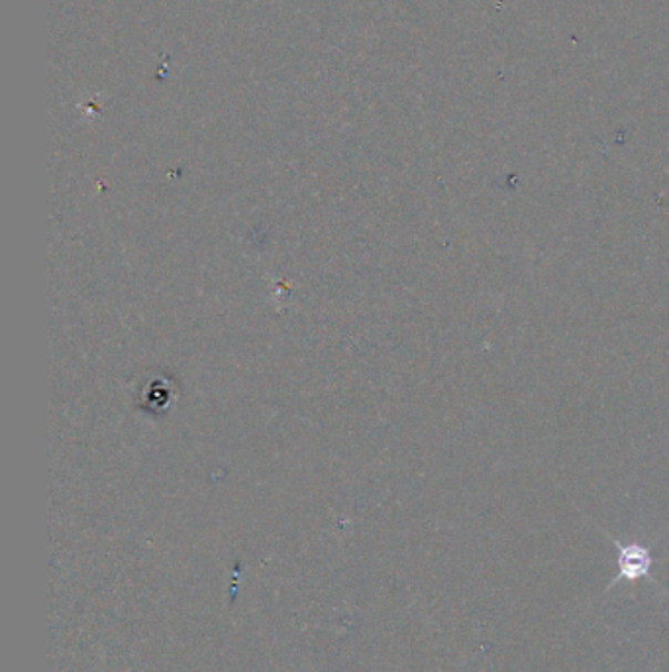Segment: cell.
Returning <instances> with one entry per match:
<instances>
[{"label":"cell","mask_w":669,"mask_h":672,"mask_svg":"<svg viewBox=\"0 0 669 672\" xmlns=\"http://www.w3.org/2000/svg\"><path fill=\"white\" fill-rule=\"evenodd\" d=\"M610 537V534H609ZM613 544L617 547V577L610 582V590L613 587H617L618 582H638V580H646V582H656L652 577V549L646 547V544L632 541V543H625V541H618L615 537H610Z\"/></svg>","instance_id":"1"}]
</instances>
